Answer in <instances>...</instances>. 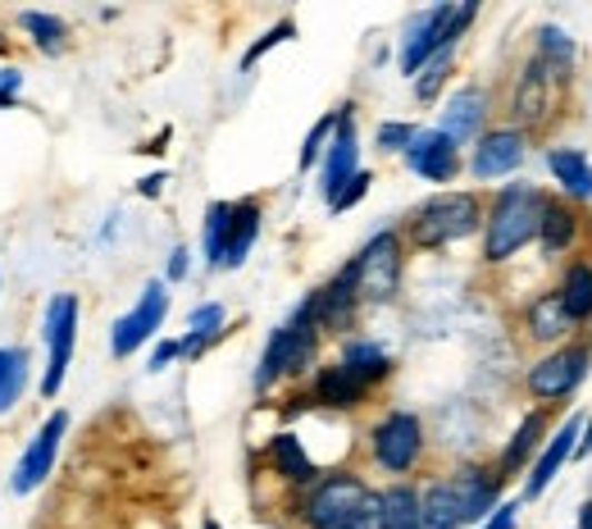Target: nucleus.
Here are the masks:
<instances>
[{
    "label": "nucleus",
    "instance_id": "obj_1",
    "mask_svg": "<svg viewBox=\"0 0 592 529\" xmlns=\"http://www.w3.org/2000/svg\"><path fill=\"white\" fill-rule=\"evenodd\" d=\"M542 206H547V202H542L533 187L511 183L502 197H497V206H492L483 256H487V261H506V256H515L524 243H533L537 228H542Z\"/></svg>",
    "mask_w": 592,
    "mask_h": 529
},
{
    "label": "nucleus",
    "instance_id": "obj_2",
    "mask_svg": "<svg viewBox=\"0 0 592 529\" xmlns=\"http://www.w3.org/2000/svg\"><path fill=\"white\" fill-rule=\"evenodd\" d=\"M306 516L315 529H378V493L352 474H333L310 493Z\"/></svg>",
    "mask_w": 592,
    "mask_h": 529
},
{
    "label": "nucleus",
    "instance_id": "obj_3",
    "mask_svg": "<svg viewBox=\"0 0 592 529\" xmlns=\"http://www.w3.org/2000/svg\"><path fill=\"white\" fill-rule=\"evenodd\" d=\"M474 14H478V6H433V10L415 14L406 28V41H402V74L415 78L433 56L452 51Z\"/></svg>",
    "mask_w": 592,
    "mask_h": 529
},
{
    "label": "nucleus",
    "instance_id": "obj_4",
    "mask_svg": "<svg viewBox=\"0 0 592 529\" xmlns=\"http://www.w3.org/2000/svg\"><path fill=\"white\" fill-rule=\"evenodd\" d=\"M315 333H319V320H315V302L306 297L287 324L274 329V339H269V347L260 356V370H256V389H269L278 374L302 370L315 356Z\"/></svg>",
    "mask_w": 592,
    "mask_h": 529
},
{
    "label": "nucleus",
    "instance_id": "obj_5",
    "mask_svg": "<svg viewBox=\"0 0 592 529\" xmlns=\"http://www.w3.org/2000/svg\"><path fill=\"white\" fill-rule=\"evenodd\" d=\"M478 228V202L470 192H442V197L424 202L411 233L420 247H447V243H461Z\"/></svg>",
    "mask_w": 592,
    "mask_h": 529
},
{
    "label": "nucleus",
    "instance_id": "obj_6",
    "mask_svg": "<svg viewBox=\"0 0 592 529\" xmlns=\"http://www.w3.org/2000/svg\"><path fill=\"white\" fill-rule=\"evenodd\" d=\"M46 374H41V398L51 402L60 389H65V370L73 361V339H78V302L69 293L51 297V306H46Z\"/></svg>",
    "mask_w": 592,
    "mask_h": 529
},
{
    "label": "nucleus",
    "instance_id": "obj_7",
    "mask_svg": "<svg viewBox=\"0 0 592 529\" xmlns=\"http://www.w3.org/2000/svg\"><path fill=\"white\" fill-rule=\"evenodd\" d=\"M356 270V293L365 302H387L397 293V278H402V252H397V237L392 233H378L365 243V252L352 261Z\"/></svg>",
    "mask_w": 592,
    "mask_h": 529
},
{
    "label": "nucleus",
    "instance_id": "obj_8",
    "mask_svg": "<svg viewBox=\"0 0 592 529\" xmlns=\"http://www.w3.org/2000/svg\"><path fill=\"white\" fill-rule=\"evenodd\" d=\"M165 315H169V293H165V283H146V293H141V302L115 324V339H110V352L115 356H132L151 333L165 324Z\"/></svg>",
    "mask_w": 592,
    "mask_h": 529
},
{
    "label": "nucleus",
    "instance_id": "obj_9",
    "mask_svg": "<svg viewBox=\"0 0 592 529\" xmlns=\"http://www.w3.org/2000/svg\"><path fill=\"white\" fill-rule=\"evenodd\" d=\"M65 429H69V415L65 411H56L51 420H46L41 429H37V439L28 443V452H23V461L14 466V474H10V493H32L46 474H51V466H56V452H60V439H65Z\"/></svg>",
    "mask_w": 592,
    "mask_h": 529
},
{
    "label": "nucleus",
    "instance_id": "obj_10",
    "mask_svg": "<svg viewBox=\"0 0 592 529\" xmlns=\"http://www.w3.org/2000/svg\"><path fill=\"white\" fill-rule=\"evenodd\" d=\"M424 429L411 411H392L378 429H374V457L383 470H411V461L420 457Z\"/></svg>",
    "mask_w": 592,
    "mask_h": 529
},
{
    "label": "nucleus",
    "instance_id": "obj_11",
    "mask_svg": "<svg viewBox=\"0 0 592 529\" xmlns=\"http://www.w3.org/2000/svg\"><path fill=\"white\" fill-rule=\"evenodd\" d=\"M361 174V141H356V119H352V106L337 110V128H333V141H328V160H324V197L333 202L337 187Z\"/></svg>",
    "mask_w": 592,
    "mask_h": 529
},
{
    "label": "nucleus",
    "instance_id": "obj_12",
    "mask_svg": "<svg viewBox=\"0 0 592 529\" xmlns=\"http://www.w3.org/2000/svg\"><path fill=\"white\" fill-rule=\"evenodd\" d=\"M588 347H565V352H556V356H547V361H537L533 370H529V389L537 393V398H565V393H574L579 383H583V374H588Z\"/></svg>",
    "mask_w": 592,
    "mask_h": 529
},
{
    "label": "nucleus",
    "instance_id": "obj_13",
    "mask_svg": "<svg viewBox=\"0 0 592 529\" xmlns=\"http://www.w3.org/2000/svg\"><path fill=\"white\" fill-rule=\"evenodd\" d=\"M406 165L428 183H447L456 174V141L437 128H420L415 141L406 147Z\"/></svg>",
    "mask_w": 592,
    "mask_h": 529
},
{
    "label": "nucleus",
    "instance_id": "obj_14",
    "mask_svg": "<svg viewBox=\"0 0 592 529\" xmlns=\"http://www.w3.org/2000/svg\"><path fill=\"white\" fill-rule=\"evenodd\" d=\"M574 439H583V420L579 415H570L561 429H556V439L542 448V457L533 461V470H529V479H524V498H537V493H547V484L556 479V470L565 466V457L570 452H579V443Z\"/></svg>",
    "mask_w": 592,
    "mask_h": 529
},
{
    "label": "nucleus",
    "instance_id": "obj_15",
    "mask_svg": "<svg viewBox=\"0 0 592 529\" xmlns=\"http://www.w3.org/2000/svg\"><path fill=\"white\" fill-rule=\"evenodd\" d=\"M524 165V137L515 128H502V133H487L478 147H474V178H502V174H515Z\"/></svg>",
    "mask_w": 592,
    "mask_h": 529
},
{
    "label": "nucleus",
    "instance_id": "obj_16",
    "mask_svg": "<svg viewBox=\"0 0 592 529\" xmlns=\"http://www.w3.org/2000/svg\"><path fill=\"white\" fill-rule=\"evenodd\" d=\"M424 511V529H461L465 525V493H461V479H442L420 498Z\"/></svg>",
    "mask_w": 592,
    "mask_h": 529
},
{
    "label": "nucleus",
    "instance_id": "obj_17",
    "mask_svg": "<svg viewBox=\"0 0 592 529\" xmlns=\"http://www.w3.org/2000/svg\"><path fill=\"white\" fill-rule=\"evenodd\" d=\"M478 124H483V91L478 87H461V91H452L447 110H442L437 133H447L456 147H461V141H470L478 133Z\"/></svg>",
    "mask_w": 592,
    "mask_h": 529
},
{
    "label": "nucleus",
    "instance_id": "obj_18",
    "mask_svg": "<svg viewBox=\"0 0 592 529\" xmlns=\"http://www.w3.org/2000/svg\"><path fill=\"white\" fill-rule=\"evenodd\" d=\"M547 87H552V69L533 56L524 78H520V87H515V115L524 124H537L542 115H547Z\"/></svg>",
    "mask_w": 592,
    "mask_h": 529
},
{
    "label": "nucleus",
    "instance_id": "obj_19",
    "mask_svg": "<svg viewBox=\"0 0 592 529\" xmlns=\"http://www.w3.org/2000/svg\"><path fill=\"white\" fill-rule=\"evenodd\" d=\"M260 237V210L251 202L233 206V219H228V243H224V270H237L246 261V252L256 247Z\"/></svg>",
    "mask_w": 592,
    "mask_h": 529
},
{
    "label": "nucleus",
    "instance_id": "obj_20",
    "mask_svg": "<svg viewBox=\"0 0 592 529\" xmlns=\"http://www.w3.org/2000/svg\"><path fill=\"white\" fill-rule=\"evenodd\" d=\"M378 529H424L420 493L406 489V484L378 493Z\"/></svg>",
    "mask_w": 592,
    "mask_h": 529
},
{
    "label": "nucleus",
    "instance_id": "obj_21",
    "mask_svg": "<svg viewBox=\"0 0 592 529\" xmlns=\"http://www.w3.org/2000/svg\"><path fill=\"white\" fill-rule=\"evenodd\" d=\"M315 398H319L324 406H356V402L365 398V383L337 361V365H328V370L315 379Z\"/></svg>",
    "mask_w": 592,
    "mask_h": 529
},
{
    "label": "nucleus",
    "instance_id": "obj_22",
    "mask_svg": "<svg viewBox=\"0 0 592 529\" xmlns=\"http://www.w3.org/2000/svg\"><path fill=\"white\" fill-rule=\"evenodd\" d=\"M547 165H552L556 183L570 192V197L592 202V165H588V156H579V151H552Z\"/></svg>",
    "mask_w": 592,
    "mask_h": 529
},
{
    "label": "nucleus",
    "instance_id": "obj_23",
    "mask_svg": "<svg viewBox=\"0 0 592 529\" xmlns=\"http://www.w3.org/2000/svg\"><path fill=\"white\" fill-rule=\"evenodd\" d=\"M342 365H347L365 389L369 383H378L387 370H392V361H387V352L378 347V343H347V352H342Z\"/></svg>",
    "mask_w": 592,
    "mask_h": 529
},
{
    "label": "nucleus",
    "instance_id": "obj_24",
    "mask_svg": "<svg viewBox=\"0 0 592 529\" xmlns=\"http://www.w3.org/2000/svg\"><path fill=\"white\" fill-rule=\"evenodd\" d=\"M574 37H565L561 28H542L537 32V60L552 69V78H565V69H574Z\"/></svg>",
    "mask_w": 592,
    "mask_h": 529
},
{
    "label": "nucleus",
    "instance_id": "obj_25",
    "mask_svg": "<svg viewBox=\"0 0 592 529\" xmlns=\"http://www.w3.org/2000/svg\"><path fill=\"white\" fill-rule=\"evenodd\" d=\"M570 324L574 320H570V311H565L561 297H537L533 311H529V333H533V339H561Z\"/></svg>",
    "mask_w": 592,
    "mask_h": 529
},
{
    "label": "nucleus",
    "instance_id": "obj_26",
    "mask_svg": "<svg viewBox=\"0 0 592 529\" xmlns=\"http://www.w3.org/2000/svg\"><path fill=\"white\" fill-rule=\"evenodd\" d=\"M269 457H274V466L287 474V479H296V484H306V479L315 474V466H310V457H306V448L296 443L292 434H278L274 443H269Z\"/></svg>",
    "mask_w": 592,
    "mask_h": 529
},
{
    "label": "nucleus",
    "instance_id": "obj_27",
    "mask_svg": "<svg viewBox=\"0 0 592 529\" xmlns=\"http://www.w3.org/2000/svg\"><path fill=\"white\" fill-rule=\"evenodd\" d=\"M228 219H233V206L215 202L206 210V233H201V252H206V265L224 270V243H228Z\"/></svg>",
    "mask_w": 592,
    "mask_h": 529
},
{
    "label": "nucleus",
    "instance_id": "obj_28",
    "mask_svg": "<svg viewBox=\"0 0 592 529\" xmlns=\"http://www.w3.org/2000/svg\"><path fill=\"white\" fill-rule=\"evenodd\" d=\"M187 339H182V352H201L215 333L224 329V306L219 302H206V306H196L191 315H187Z\"/></svg>",
    "mask_w": 592,
    "mask_h": 529
},
{
    "label": "nucleus",
    "instance_id": "obj_29",
    "mask_svg": "<svg viewBox=\"0 0 592 529\" xmlns=\"http://www.w3.org/2000/svg\"><path fill=\"white\" fill-rule=\"evenodd\" d=\"M561 302H565L570 320H588V315H592V270H588V265H570Z\"/></svg>",
    "mask_w": 592,
    "mask_h": 529
},
{
    "label": "nucleus",
    "instance_id": "obj_30",
    "mask_svg": "<svg viewBox=\"0 0 592 529\" xmlns=\"http://www.w3.org/2000/svg\"><path fill=\"white\" fill-rule=\"evenodd\" d=\"M537 237H542V247H547V252H561L570 237H574L570 210H565V206H542V228H537Z\"/></svg>",
    "mask_w": 592,
    "mask_h": 529
},
{
    "label": "nucleus",
    "instance_id": "obj_31",
    "mask_svg": "<svg viewBox=\"0 0 592 529\" xmlns=\"http://www.w3.org/2000/svg\"><path fill=\"white\" fill-rule=\"evenodd\" d=\"M537 434H542V415L533 411V415H524V424L515 429V439H511V448H506V457H502V470H520L524 457L537 448Z\"/></svg>",
    "mask_w": 592,
    "mask_h": 529
},
{
    "label": "nucleus",
    "instance_id": "obj_32",
    "mask_svg": "<svg viewBox=\"0 0 592 529\" xmlns=\"http://www.w3.org/2000/svg\"><path fill=\"white\" fill-rule=\"evenodd\" d=\"M19 23L37 37L41 51H60V46H65V23H60L56 14H37V10H32V14H23Z\"/></svg>",
    "mask_w": 592,
    "mask_h": 529
},
{
    "label": "nucleus",
    "instance_id": "obj_33",
    "mask_svg": "<svg viewBox=\"0 0 592 529\" xmlns=\"http://www.w3.org/2000/svg\"><path fill=\"white\" fill-rule=\"evenodd\" d=\"M447 69H452V51H442V56H433V60L415 74V96H420V101L437 96V87H442V78H447Z\"/></svg>",
    "mask_w": 592,
    "mask_h": 529
},
{
    "label": "nucleus",
    "instance_id": "obj_34",
    "mask_svg": "<svg viewBox=\"0 0 592 529\" xmlns=\"http://www.w3.org/2000/svg\"><path fill=\"white\" fill-rule=\"evenodd\" d=\"M333 128H337V115H324L310 133H306V147H302V169H310L315 160H319V151H324V141H333Z\"/></svg>",
    "mask_w": 592,
    "mask_h": 529
},
{
    "label": "nucleus",
    "instance_id": "obj_35",
    "mask_svg": "<svg viewBox=\"0 0 592 529\" xmlns=\"http://www.w3.org/2000/svg\"><path fill=\"white\" fill-rule=\"evenodd\" d=\"M369 183H374V178H369L365 169H361L356 178H347V183H342V187H337V197L328 202V210H333V215H342V210H352V206H356V202L365 197V192H369Z\"/></svg>",
    "mask_w": 592,
    "mask_h": 529
},
{
    "label": "nucleus",
    "instance_id": "obj_36",
    "mask_svg": "<svg viewBox=\"0 0 592 529\" xmlns=\"http://www.w3.org/2000/svg\"><path fill=\"white\" fill-rule=\"evenodd\" d=\"M292 32H296V28H292L287 19H283V23H274V28H269V32H265V37H260V41L251 46V51H246V56H241V69H251V65H256V60H260L265 51H274V46H278V41H292Z\"/></svg>",
    "mask_w": 592,
    "mask_h": 529
},
{
    "label": "nucleus",
    "instance_id": "obj_37",
    "mask_svg": "<svg viewBox=\"0 0 592 529\" xmlns=\"http://www.w3.org/2000/svg\"><path fill=\"white\" fill-rule=\"evenodd\" d=\"M415 133H420V128H411V124H383V128H378V147H383V151H406L411 141H415Z\"/></svg>",
    "mask_w": 592,
    "mask_h": 529
},
{
    "label": "nucleus",
    "instance_id": "obj_38",
    "mask_svg": "<svg viewBox=\"0 0 592 529\" xmlns=\"http://www.w3.org/2000/svg\"><path fill=\"white\" fill-rule=\"evenodd\" d=\"M515 511H520L515 502H502L497 511H492V516L483 520V529H515Z\"/></svg>",
    "mask_w": 592,
    "mask_h": 529
},
{
    "label": "nucleus",
    "instance_id": "obj_39",
    "mask_svg": "<svg viewBox=\"0 0 592 529\" xmlns=\"http://www.w3.org/2000/svg\"><path fill=\"white\" fill-rule=\"evenodd\" d=\"M19 87H23V78L14 69H0V106H10L14 96H19Z\"/></svg>",
    "mask_w": 592,
    "mask_h": 529
},
{
    "label": "nucleus",
    "instance_id": "obj_40",
    "mask_svg": "<svg viewBox=\"0 0 592 529\" xmlns=\"http://www.w3.org/2000/svg\"><path fill=\"white\" fill-rule=\"evenodd\" d=\"M174 356H182V343H160V347L151 352V370H165Z\"/></svg>",
    "mask_w": 592,
    "mask_h": 529
},
{
    "label": "nucleus",
    "instance_id": "obj_41",
    "mask_svg": "<svg viewBox=\"0 0 592 529\" xmlns=\"http://www.w3.org/2000/svg\"><path fill=\"white\" fill-rule=\"evenodd\" d=\"M187 274V247H174V256H169V278L178 283Z\"/></svg>",
    "mask_w": 592,
    "mask_h": 529
},
{
    "label": "nucleus",
    "instance_id": "obj_42",
    "mask_svg": "<svg viewBox=\"0 0 592 529\" xmlns=\"http://www.w3.org/2000/svg\"><path fill=\"white\" fill-rule=\"evenodd\" d=\"M160 187H165V174H146L141 178V197H160Z\"/></svg>",
    "mask_w": 592,
    "mask_h": 529
},
{
    "label": "nucleus",
    "instance_id": "obj_43",
    "mask_svg": "<svg viewBox=\"0 0 592 529\" xmlns=\"http://www.w3.org/2000/svg\"><path fill=\"white\" fill-rule=\"evenodd\" d=\"M588 452H592V424L583 429V439H579V457H588Z\"/></svg>",
    "mask_w": 592,
    "mask_h": 529
},
{
    "label": "nucleus",
    "instance_id": "obj_44",
    "mask_svg": "<svg viewBox=\"0 0 592 529\" xmlns=\"http://www.w3.org/2000/svg\"><path fill=\"white\" fill-rule=\"evenodd\" d=\"M579 529H592V502L583 507V520H579Z\"/></svg>",
    "mask_w": 592,
    "mask_h": 529
},
{
    "label": "nucleus",
    "instance_id": "obj_45",
    "mask_svg": "<svg viewBox=\"0 0 592 529\" xmlns=\"http://www.w3.org/2000/svg\"><path fill=\"white\" fill-rule=\"evenodd\" d=\"M201 529H219V525H215V520H206V525H201Z\"/></svg>",
    "mask_w": 592,
    "mask_h": 529
}]
</instances>
